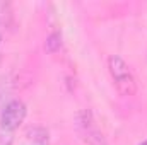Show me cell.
<instances>
[{
	"label": "cell",
	"mask_w": 147,
	"mask_h": 145,
	"mask_svg": "<svg viewBox=\"0 0 147 145\" xmlns=\"http://www.w3.org/2000/svg\"><path fill=\"white\" fill-rule=\"evenodd\" d=\"M108 70L111 73V79L118 89V92L125 97H132L137 94V82L135 77L130 70V67L127 65V62L118 56V55H111L108 58Z\"/></svg>",
	"instance_id": "cell-1"
},
{
	"label": "cell",
	"mask_w": 147,
	"mask_h": 145,
	"mask_svg": "<svg viewBox=\"0 0 147 145\" xmlns=\"http://www.w3.org/2000/svg\"><path fill=\"white\" fill-rule=\"evenodd\" d=\"M77 130L82 137V140L87 145H108L101 130L98 128L96 121H94V116L89 109H82L77 113Z\"/></svg>",
	"instance_id": "cell-2"
},
{
	"label": "cell",
	"mask_w": 147,
	"mask_h": 145,
	"mask_svg": "<svg viewBox=\"0 0 147 145\" xmlns=\"http://www.w3.org/2000/svg\"><path fill=\"white\" fill-rule=\"evenodd\" d=\"M26 104L21 99H12L10 103H7V106L3 108L0 114V126L5 132H14L19 128V125L24 121L26 118Z\"/></svg>",
	"instance_id": "cell-3"
},
{
	"label": "cell",
	"mask_w": 147,
	"mask_h": 145,
	"mask_svg": "<svg viewBox=\"0 0 147 145\" xmlns=\"http://www.w3.org/2000/svg\"><path fill=\"white\" fill-rule=\"evenodd\" d=\"M28 138L33 145H48L50 142V133L43 126H33L28 130Z\"/></svg>",
	"instance_id": "cell-4"
},
{
	"label": "cell",
	"mask_w": 147,
	"mask_h": 145,
	"mask_svg": "<svg viewBox=\"0 0 147 145\" xmlns=\"http://www.w3.org/2000/svg\"><path fill=\"white\" fill-rule=\"evenodd\" d=\"M62 48V33L60 31H53L51 34H48L45 41V50L48 53H57Z\"/></svg>",
	"instance_id": "cell-5"
},
{
	"label": "cell",
	"mask_w": 147,
	"mask_h": 145,
	"mask_svg": "<svg viewBox=\"0 0 147 145\" xmlns=\"http://www.w3.org/2000/svg\"><path fill=\"white\" fill-rule=\"evenodd\" d=\"M140 145H147V140H144V142H142V144H140Z\"/></svg>",
	"instance_id": "cell-6"
}]
</instances>
